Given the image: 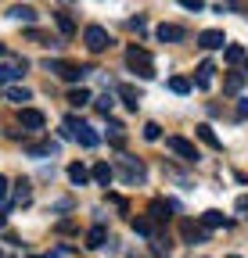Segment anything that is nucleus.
Returning a JSON list of instances; mask_svg holds the SVG:
<instances>
[{
  "label": "nucleus",
  "instance_id": "nucleus-1",
  "mask_svg": "<svg viewBox=\"0 0 248 258\" xmlns=\"http://www.w3.org/2000/svg\"><path fill=\"white\" fill-rule=\"evenodd\" d=\"M47 72H54L58 79H65V83H79V79H86L94 69H86V64H72V61H51L47 57Z\"/></svg>",
  "mask_w": 248,
  "mask_h": 258
},
{
  "label": "nucleus",
  "instance_id": "nucleus-2",
  "mask_svg": "<svg viewBox=\"0 0 248 258\" xmlns=\"http://www.w3.org/2000/svg\"><path fill=\"white\" fill-rule=\"evenodd\" d=\"M126 61H130V69H133L140 79H155V61H151V54H147L144 47L133 43V47L126 50Z\"/></svg>",
  "mask_w": 248,
  "mask_h": 258
},
{
  "label": "nucleus",
  "instance_id": "nucleus-3",
  "mask_svg": "<svg viewBox=\"0 0 248 258\" xmlns=\"http://www.w3.org/2000/svg\"><path fill=\"white\" fill-rule=\"evenodd\" d=\"M83 43H86V50H90V54H101V50H108V47H112V36H108V29H101V25H86Z\"/></svg>",
  "mask_w": 248,
  "mask_h": 258
},
{
  "label": "nucleus",
  "instance_id": "nucleus-4",
  "mask_svg": "<svg viewBox=\"0 0 248 258\" xmlns=\"http://www.w3.org/2000/svg\"><path fill=\"white\" fill-rule=\"evenodd\" d=\"M65 125L72 129V137H76V140H79V144H83L86 151H90V147H97V144H101V137H97V133H94V129H90L86 122H76V118H69Z\"/></svg>",
  "mask_w": 248,
  "mask_h": 258
},
{
  "label": "nucleus",
  "instance_id": "nucleus-5",
  "mask_svg": "<svg viewBox=\"0 0 248 258\" xmlns=\"http://www.w3.org/2000/svg\"><path fill=\"white\" fill-rule=\"evenodd\" d=\"M166 147H169L173 154H180L183 161H198V147H194L191 140H183V137H166Z\"/></svg>",
  "mask_w": 248,
  "mask_h": 258
},
{
  "label": "nucleus",
  "instance_id": "nucleus-6",
  "mask_svg": "<svg viewBox=\"0 0 248 258\" xmlns=\"http://www.w3.org/2000/svg\"><path fill=\"white\" fill-rule=\"evenodd\" d=\"M18 125L29 129V133H40V129L47 125V118H43V111H36V108H22V111H18Z\"/></svg>",
  "mask_w": 248,
  "mask_h": 258
},
{
  "label": "nucleus",
  "instance_id": "nucleus-7",
  "mask_svg": "<svg viewBox=\"0 0 248 258\" xmlns=\"http://www.w3.org/2000/svg\"><path fill=\"white\" fill-rule=\"evenodd\" d=\"M227 43V36H223V29H205L202 36H198V47H205V50H220Z\"/></svg>",
  "mask_w": 248,
  "mask_h": 258
},
{
  "label": "nucleus",
  "instance_id": "nucleus-8",
  "mask_svg": "<svg viewBox=\"0 0 248 258\" xmlns=\"http://www.w3.org/2000/svg\"><path fill=\"white\" fill-rule=\"evenodd\" d=\"M155 36H159L162 43H180V40H187V32H183L180 25H159V29H155Z\"/></svg>",
  "mask_w": 248,
  "mask_h": 258
},
{
  "label": "nucleus",
  "instance_id": "nucleus-9",
  "mask_svg": "<svg viewBox=\"0 0 248 258\" xmlns=\"http://www.w3.org/2000/svg\"><path fill=\"white\" fill-rule=\"evenodd\" d=\"M212 72H216V64H212V61H202V64H198V76H194V86H198V90H209V86H212Z\"/></svg>",
  "mask_w": 248,
  "mask_h": 258
},
{
  "label": "nucleus",
  "instance_id": "nucleus-10",
  "mask_svg": "<svg viewBox=\"0 0 248 258\" xmlns=\"http://www.w3.org/2000/svg\"><path fill=\"white\" fill-rule=\"evenodd\" d=\"M202 226H205V230H220V226H230V219H227L223 212H216V208H209V212L202 215Z\"/></svg>",
  "mask_w": 248,
  "mask_h": 258
},
{
  "label": "nucleus",
  "instance_id": "nucleus-11",
  "mask_svg": "<svg viewBox=\"0 0 248 258\" xmlns=\"http://www.w3.org/2000/svg\"><path fill=\"white\" fill-rule=\"evenodd\" d=\"M180 233H183V240H209V230H205V226H194V222H183L180 226Z\"/></svg>",
  "mask_w": 248,
  "mask_h": 258
},
{
  "label": "nucleus",
  "instance_id": "nucleus-12",
  "mask_svg": "<svg viewBox=\"0 0 248 258\" xmlns=\"http://www.w3.org/2000/svg\"><path fill=\"white\" fill-rule=\"evenodd\" d=\"M90 179H97L101 186H108V183L115 179V169L108 165V161H97V165H94V172H90Z\"/></svg>",
  "mask_w": 248,
  "mask_h": 258
},
{
  "label": "nucleus",
  "instance_id": "nucleus-13",
  "mask_svg": "<svg viewBox=\"0 0 248 258\" xmlns=\"http://www.w3.org/2000/svg\"><path fill=\"white\" fill-rule=\"evenodd\" d=\"M25 154L47 158V154H58V144H51V140H43V144H25Z\"/></svg>",
  "mask_w": 248,
  "mask_h": 258
},
{
  "label": "nucleus",
  "instance_id": "nucleus-14",
  "mask_svg": "<svg viewBox=\"0 0 248 258\" xmlns=\"http://www.w3.org/2000/svg\"><path fill=\"white\" fill-rule=\"evenodd\" d=\"M8 15H11L15 22H29V25H33V22H36V11H33V8H29V4H15V8H11Z\"/></svg>",
  "mask_w": 248,
  "mask_h": 258
},
{
  "label": "nucleus",
  "instance_id": "nucleus-15",
  "mask_svg": "<svg viewBox=\"0 0 248 258\" xmlns=\"http://www.w3.org/2000/svg\"><path fill=\"white\" fill-rule=\"evenodd\" d=\"M54 22H58V29H61V36H72V32H76V22H72L69 11H54Z\"/></svg>",
  "mask_w": 248,
  "mask_h": 258
},
{
  "label": "nucleus",
  "instance_id": "nucleus-16",
  "mask_svg": "<svg viewBox=\"0 0 248 258\" xmlns=\"http://www.w3.org/2000/svg\"><path fill=\"white\" fill-rule=\"evenodd\" d=\"M69 179H72L76 186H86V183H90V169L76 161V165H69Z\"/></svg>",
  "mask_w": 248,
  "mask_h": 258
},
{
  "label": "nucleus",
  "instance_id": "nucleus-17",
  "mask_svg": "<svg viewBox=\"0 0 248 258\" xmlns=\"http://www.w3.org/2000/svg\"><path fill=\"white\" fill-rule=\"evenodd\" d=\"M119 93H122V101H126V108H140V101H144V97H140V90H133V86H119Z\"/></svg>",
  "mask_w": 248,
  "mask_h": 258
},
{
  "label": "nucleus",
  "instance_id": "nucleus-18",
  "mask_svg": "<svg viewBox=\"0 0 248 258\" xmlns=\"http://www.w3.org/2000/svg\"><path fill=\"white\" fill-rule=\"evenodd\" d=\"M29 198H33V183H29V179H18V183H15V201H18V205H29Z\"/></svg>",
  "mask_w": 248,
  "mask_h": 258
},
{
  "label": "nucleus",
  "instance_id": "nucleus-19",
  "mask_svg": "<svg viewBox=\"0 0 248 258\" xmlns=\"http://www.w3.org/2000/svg\"><path fill=\"white\" fill-rule=\"evenodd\" d=\"M122 169H126V179L133 183V179H144V165L140 161H133V158H122Z\"/></svg>",
  "mask_w": 248,
  "mask_h": 258
},
{
  "label": "nucleus",
  "instance_id": "nucleus-20",
  "mask_svg": "<svg viewBox=\"0 0 248 258\" xmlns=\"http://www.w3.org/2000/svg\"><path fill=\"white\" fill-rule=\"evenodd\" d=\"M105 240H108V230H105V226H94V230L86 233V247H105Z\"/></svg>",
  "mask_w": 248,
  "mask_h": 258
},
{
  "label": "nucleus",
  "instance_id": "nucleus-21",
  "mask_svg": "<svg viewBox=\"0 0 248 258\" xmlns=\"http://www.w3.org/2000/svg\"><path fill=\"white\" fill-rule=\"evenodd\" d=\"M198 140H202V144H209V147H216V151L223 147V144H220V137L212 133V125H198Z\"/></svg>",
  "mask_w": 248,
  "mask_h": 258
},
{
  "label": "nucleus",
  "instance_id": "nucleus-22",
  "mask_svg": "<svg viewBox=\"0 0 248 258\" xmlns=\"http://www.w3.org/2000/svg\"><path fill=\"white\" fill-rule=\"evenodd\" d=\"M241 86H244V72H230V76L223 79V90H227V93H241Z\"/></svg>",
  "mask_w": 248,
  "mask_h": 258
},
{
  "label": "nucleus",
  "instance_id": "nucleus-23",
  "mask_svg": "<svg viewBox=\"0 0 248 258\" xmlns=\"http://www.w3.org/2000/svg\"><path fill=\"white\" fill-rule=\"evenodd\" d=\"M25 36H29V40H36L40 47H58V40L51 36V32H40V29H29V32H25Z\"/></svg>",
  "mask_w": 248,
  "mask_h": 258
},
{
  "label": "nucleus",
  "instance_id": "nucleus-24",
  "mask_svg": "<svg viewBox=\"0 0 248 258\" xmlns=\"http://www.w3.org/2000/svg\"><path fill=\"white\" fill-rule=\"evenodd\" d=\"M90 101H94V97H90V90H83V86L69 93V104H72V108H83V104H90Z\"/></svg>",
  "mask_w": 248,
  "mask_h": 258
},
{
  "label": "nucleus",
  "instance_id": "nucleus-25",
  "mask_svg": "<svg viewBox=\"0 0 248 258\" xmlns=\"http://www.w3.org/2000/svg\"><path fill=\"white\" fill-rule=\"evenodd\" d=\"M223 57H227L230 64H237V61H244V47H237V43H227V47H223Z\"/></svg>",
  "mask_w": 248,
  "mask_h": 258
},
{
  "label": "nucleus",
  "instance_id": "nucleus-26",
  "mask_svg": "<svg viewBox=\"0 0 248 258\" xmlns=\"http://www.w3.org/2000/svg\"><path fill=\"white\" fill-rule=\"evenodd\" d=\"M169 208H173L169 201H151V219H159V222H166V219H169V215H166Z\"/></svg>",
  "mask_w": 248,
  "mask_h": 258
},
{
  "label": "nucleus",
  "instance_id": "nucleus-27",
  "mask_svg": "<svg viewBox=\"0 0 248 258\" xmlns=\"http://www.w3.org/2000/svg\"><path fill=\"white\" fill-rule=\"evenodd\" d=\"M18 76H22L18 64H0V83H15Z\"/></svg>",
  "mask_w": 248,
  "mask_h": 258
},
{
  "label": "nucleus",
  "instance_id": "nucleus-28",
  "mask_svg": "<svg viewBox=\"0 0 248 258\" xmlns=\"http://www.w3.org/2000/svg\"><path fill=\"white\" fill-rule=\"evenodd\" d=\"M29 97H33V93H29L25 86H11V90H8V101H15V104H25Z\"/></svg>",
  "mask_w": 248,
  "mask_h": 258
},
{
  "label": "nucleus",
  "instance_id": "nucleus-29",
  "mask_svg": "<svg viewBox=\"0 0 248 258\" xmlns=\"http://www.w3.org/2000/svg\"><path fill=\"white\" fill-rule=\"evenodd\" d=\"M108 133H112V144H122V140H126V125H122V122H108Z\"/></svg>",
  "mask_w": 248,
  "mask_h": 258
},
{
  "label": "nucleus",
  "instance_id": "nucleus-30",
  "mask_svg": "<svg viewBox=\"0 0 248 258\" xmlns=\"http://www.w3.org/2000/svg\"><path fill=\"white\" fill-rule=\"evenodd\" d=\"M169 90H173V93H191V83L183 79V76H173V79H169Z\"/></svg>",
  "mask_w": 248,
  "mask_h": 258
},
{
  "label": "nucleus",
  "instance_id": "nucleus-31",
  "mask_svg": "<svg viewBox=\"0 0 248 258\" xmlns=\"http://www.w3.org/2000/svg\"><path fill=\"white\" fill-rule=\"evenodd\" d=\"M133 230H137L140 237H151V219H144V215H137V219H133Z\"/></svg>",
  "mask_w": 248,
  "mask_h": 258
},
{
  "label": "nucleus",
  "instance_id": "nucleus-32",
  "mask_svg": "<svg viewBox=\"0 0 248 258\" xmlns=\"http://www.w3.org/2000/svg\"><path fill=\"white\" fill-rule=\"evenodd\" d=\"M94 104H97V111H101V115H108L115 101H112V93H101V97H97V101H94Z\"/></svg>",
  "mask_w": 248,
  "mask_h": 258
},
{
  "label": "nucleus",
  "instance_id": "nucleus-33",
  "mask_svg": "<svg viewBox=\"0 0 248 258\" xmlns=\"http://www.w3.org/2000/svg\"><path fill=\"white\" fill-rule=\"evenodd\" d=\"M159 137H162V125L159 122H147L144 125V140H159Z\"/></svg>",
  "mask_w": 248,
  "mask_h": 258
},
{
  "label": "nucleus",
  "instance_id": "nucleus-34",
  "mask_svg": "<svg viewBox=\"0 0 248 258\" xmlns=\"http://www.w3.org/2000/svg\"><path fill=\"white\" fill-rule=\"evenodd\" d=\"M183 8H187V11H202L205 4H202V0H183Z\"/></svg>",
  "mask_w": 248,
  "mask_h": 258
},
{
  "label": "nucleus",
  "instance_id": "nucleus-35",
  "mask_svg": "<svg viewBox=\"0 0 248 258\" xmlns=\"http://www.w3.org/2000/svg\"><path fill=\"white\" fill-rule=\"evenodd\" d=\"M8 186H11V183H8L4 176H0V201H4V198H8Z\"/></svg>",
  "mask_w": 248,
  "mask_h": 258
},
{
  "label": "nucleus",
  "instance_id": "nucleus-36",
  "mask_svg": "<svg viewBox=\"0 0 248 258\" xmlns=\"http://www.w3.org/2000/svg\"><path fill=\"white\" fill-rule=\"evenodd\" d=\"M237 111H241V118H248V101H237Z\"/></svg>",
  "mask_w": 248,
  "mask_h": 258
},
{
  "label": "nucleus",
  "instance_id": "nucleus-37",
  "mask_svg": "<svg viewBox=\"0 0 248 258\" xmlns=\"http://www.w3.org/2000/svg\"><path fill=\"white\" fill-rule=\"evenodd\" d=\"M4 54H8V47H4V43H0V57H4Z\"/></svg>",
  "mask_w": 248,
  "mask_h": 258
},
{
  "label": "nucleus",
  "instance_id": "nucleus-38",
  "mask_svg": "<svg viewBox=\"0 0 248 258\" xmlns=\"http://www.w3.org/2000/svg\"><path fill=\"white\" fill-rule=\"evenodd\" d=\"M0 230H4V215H0Z\"/></svg>",
  "mask_w": 248,
  "mask_h": 258
},
{
  "label": "nucleus",
  "instance_id": "nucleus-39",
  "mask_svg": "<svg viewBox=\"0 0 248 258\" xmlns=\"http://www.w3.org/2000/svg\"><path fill=\"white\" fill-rule=\"evenodd\" d=\"M227 258H241V254H227Z\"/></svg>",
  "mask_w": 248,
  "mask_h": 258
}]
</instances>
